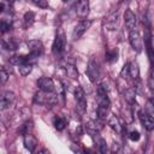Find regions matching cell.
I'll list each match as a JSON object with an SVG mask.
<instances>
[{"instance_id": "2", "label": "cell", "mask_w": 154, "mask_h": 154, "mask_svg": "<svg viewBox=\"0 0 154 154\" xmlns=\"http://www.w3.org/2000/svg\"><path fill=\"white\" fill-rule=\"evenodd\" d=\"M85 72H87V76L89 77V79L91 82H96L100 78V65L94 57L89 59Z\"/></svg>"}, {"instance_id": "33", "label": "cell", "mask_w": 154, "mask_h": 154, "mask_svg": "<svg viewBox=\"0 0 154 154\" xmlns=\"http://www.w3.org/2000/svg\"><path fill=\"white\" fill-rule=\"evenodd\" d=\"M153 103H154V90H153V97H152V100H150Z\"/></svg>"}, {"instance_id": "25", "label": "cell", "mask_w": 154, "mask_h": 154, "mask_svg": "<svg viewBox=\"0 0 154 154\" xmlns=\"http://www.w3.org/2000/svg\"><path fill=\"white\" fill-rule=\"evenodd\" d=\"M117 58H118V51L116 48L106 52V60L108 63H114L117 60Z\"/></svg>"}, {"instance_id": "24", "label": "cell", "mask_w": 154, "mask_h": 154, "mask_svg": "<svg viewBox=\"0 0 154 154\" xmlns=\"http://www.w3.org/2000/svg\"><path fill=\"white\" fill-rule=\"evenodd\" d=\"M23 19H24L25 26H29V25H31V24L35 22V13H34L32 11H28V12H25Z\"/></svg>"}, {"instance_id": "22", "label": "cell", "mask_w": 154, "mask_h": 154, "mask_svg": "<svg viewBox=\"0 0 154 154\" xmlns=\"http://www.w3.org/2000/svg\"><path fill=\"white\" fill-rule=\"evenodd\" d=\"M12 28V19H7L5 17H2L1 22H0V29H1V34H5L7 31H10Z\"/></svg>"}, {"instance_id": "15", "label": "cell", "mask_w": 154, "mask_h": 154, "mask_svg": "<svg viewBox=\"0 0 154 154\" xmlns=\"http://www.w3.org/2000/svg\"><path fill=\"white\" fill-rule=\"evenodd\" d=\"M128 73L134 81H138L140 78V67L136 61H130L128 64Z\"/></svg>"}, {"instance_id": "11", "label": "cell", "mask_w": 154, "mask_h": 154, "mask_svg": "<svg viewBox=\"0 0 154 154\" xmlns=\"http://www.w3.org/2000/svg\"><path fill=\"white\" fill-rule=\"evenodd\" d=\"M37 87L40 90H43V91H54V89H55V84H54L53 79L49 77L38 78L37 79Z\"/></svg>"}, {"instance_id": "21", "label": "cell", "mask_w": 154, "mask_h": 154, "mask_svg": "<svg viewBox=\"0 0 154 154\" xmlns=\"http://www.w3.org/2000/svg\"><path fill=\"white\" fill-rule=\"evenodd\" d=\"M32 65H34V64H32V63H29V61H26V63L19 65V66H18L19 73H20L22 76H28V75L31 72V70H32Z\"/></svg>"}, {"instance_id": "9", "label": "cell", "mask_w": 154, "mask_h": 154, "mask_svg": "<svg viewBox=\"0 0 154 154\" xmlns=\"http://www.w3.org/2000/svg\"><path fill=\"white\" fill-rule=\"evenodd\" d=\"M28 48H29V54L38 58L43 53V45L40 40H30L28 41Z\"/></svg>"}, {"instance_id": "4", "label": "cell", "mask_w": 154, "mask_h": 154, "mask_svg": "<svg viewBox=\"0 0 154 154\" xmlns=\"http://www.w3.org/2000/svg\"><path fill=\"white\" fill-rule=\"evenodd\" d=\"M118 25H119V12L118 11H113L108 16L105 17V19H103V28L105 29L113 31V30H117Z\"/></svg>"}, {"instance_id": "29", "label": "cell", "mask_w": 154, "mask_h": 154, "mask_svg": "<svg viewBox=\"0 0 154 154\" xmlns=\"http://www.w3.org/2000/svg\"><path fill=\"white\" fill-rule=\"evenodd\" d=\"M32 1H34L35 5H37V6H40V7H46V6H47L46 0H32Z\"/></svg>"}, {"instance_id": "7", "label": "cell", "mask_w": 154, "mask_h": 154, "mask_svg": "<svg viewBox=\"0 0 154 154\" xmlns=\"http://www.w3.org/2000/svg\"><path fill=\"white\" fill-rule=\"evenodd\" d=\"M91 19H82L79 23H77V25L75 26L73 31H72V38L77 40L81 36H83V34L91 26Z\"/></svg>"}, {"instance_id": "12", "label": "cell", "mask_w": 154, "mask_h": 154, "mask_svg": "<svg viewBox=\"0 0 154 154\" xmlns=\"http://www.w3.org/2000/svg\"><path fill=\"white\" fill-rule=\"evenodd\" d=\"M124 22H125V26L128 28L129 31L131 30H135L136 28V23H137V18L135 16V13L131 11V10H125V13H124Z\"/></svg>"}, {"instance_id": "31", "label": "cell", "mask_w": 154, "mask_h": 154, "mask_svg": "<svg viewBox=\"0 0 154 154\" xmlns=\"http://www.w3.org/2000/svg\"><path fill=\"white\" fill-rule=\"evenodd\" d=\"M150 48H152V52L154 54V36L150 37Z\"/></svg>"}, {"instance_id": "3", "label": "cell", "mask_w": 154, "mask_h": 154, "mask_svg": "<svg viewBox=\"0 0 154 154\" xmlns=\"http://www.w3.org/2000/svg\"><path fill=\"white\" fill-rule=\"evenodd\" d=\"M129 42L132 47V49L137 53H141L142 52V48H143V38L141 36V34L137 31V30H131L129 32Z\"/></svg>"}, {"instance_id": "28", "label": "cell", "mask_w": 154, "mask_h": 154, "mask_svg": "<svg viewBox=\"0 0 154 154\" xmlns=\"http://www.w3.org/2000/svg\"><path fill=\"white\" fill-rule=\"evenodd\" d=\"M140 137H141V135H140L138 131H131V132L129 134V138H130L131 141H138Z\"/></svg>"}, {"instance_id": "19", "label": "cell", "mask_w": 154, "mask_h": 154, "mask_svg": "<svg viewBox=\"0 0 154 154\" xmlns=\"http://www.w3.org/2000/svg\"><path fill=\"white\" fill-rule=\"evenodd\" d=\"M124 97L128 101V103H130V105L136 103V90H135V88L126 89L125 93H124Z\"/></svg>"}, {"instance_id": "18", "label": "cell", "mask_w": 154, "mask_h": 154, "mask_svg": "<svg viewBox=\"0 0 154 154\" xmlns=\"http://www.w3.org/2000/svg\"><path fill=\"white\" fill-rule=\"evenodd\" d=\"M1 45H2V48L4 49H7V51H16L18 48V42L13 37L7 38V40L4 38L2 42H1Z\"/></svg>"}, {"instance_id": "1", "label": "cell", "mask_w": 154, "mask_h": 154, "mask_svg": "<svg viewBox=\"0 0 154 154\" xmlns=\"http://www.w3.org/2000/svg\"><path fill=\"white\" fill-rule=\"evenodd\" d=\"M34 101H35V103L45 105L47 107H52V106H54V105L58 103V94H55L54 91H43V90H40V91H37L35 94Z\"/></svg>"}, {"instance_id": "32", "label": "cell", "mask_w": 154, "mask_h": 154, "mask_svg": "<svg viewBox=\"0 0 154 154\" xmlns=\"http://www.w3.org/2000/svg\"><path fill=\"white\" fill-rule=\"evenodd\" d=\"M5 1H6V2H8V4H11V5H12V4H13V2H14V1H16V0H5Z\"/></svg>"}, {"instance_id": "10", "label": "cell", "mask_w": 154, "mask_h": 154, "mask_svg": "<svg viewBox=\"0 0 154 154\" xmlns=\"http://www.w3.org/2000/svg\"><path fill=\"white\" fill-rule=\"evenodd\" d=\"M138 117H140V122H141L142 126L146 130H148V131L154 130V117H152L149 113L143 112V111H141L138 113Z\"/></svg>"}, {"instance_id": "30", "label": "cell", "mask_w": 154, "mask_h": 154, "mask_svg": "<svg viewBox=\"0 0 154 154\" xmlns=\"http://www.w3.org/2000/svg\"><path fill=\"white\" fill-rule=\"evenodd\" d=\"M112 152H120V144L118 142H114L113 146H112Z\"/></svg>"}, {"instance_id": "5", "label": "cell", "mask_w": 154, "mask_h": 154, "mask_svg": "<svg viewBox=\"0 0 154 154\" xmlns=\"http://www.w3.org/2000/svg\"><path fill=\"white\" fill-rule=\"evenodd\" d=\"M65 43H66V40H65V34L59 30L55 35V38H54V42H53V46H52V52L54 55H59L63 53L64 48H65Z\"/></svg>"}, {"instance_id": "26", "label": "cell", "mask_w": 154, "mask_h": 154, "mask_svg": "<svg viewBox=\"0 0 154 154\" xmlns=\"http://www.w3.org/2000/svg\"><path fill=\"white\" fill-rule=\"evenodd\" d=\"M148 88L153 91L154 90V67L150 69L149 76H148Z\"/></svg>"}, {"instance_id": "27", "label": "cell", "mask_w": 154, "mask_h": 154, "mask_svg": "<svg viewBox=\"0 0 154 154\" xmlns=\"http://www.w3.org/2000/svg\"><path fill=\"white\" fill-rule=\"evenodd\" d=\"M8 76H10V72H7L6 69H5V66H2L1 67V84H5L6 83V81L8 79Z\"/></svg>"}, {"instance_id": "16", "label": "cell", "mask_w": 154, "mask_h": 154, "mask_svg": "<svg viewBox=\"0 0 154 154\" xmlns=\"http://www.w3.org/2000/svg\"><path fill=\"white\" fill-rule=\"evenodd\" d=\"M63 67H64V70H65L67 77H70L71 79H77V77H78V70H77V67H76L73 64H71V63H65V64L63 65Z\"/></svg>"}, {"instance_id": "6", "label": "cell", "mask_w": 154, "mask_h": 154, "mask_svg": "<svg viewBox=\"0 0 154 154\" xmlns=\"http://www.w3.org/2000/svg\"><path fill=\"white\" fill-rule=\"evenodd\" d=\"M75 100H76V105H77L78 111L81 113L85 112V109H87V99H85V93H84L82 87H76V89H75Z\"/></svg>"}, {"instance_id": "17", "label": "cell", "mask_w": 154, "mask_h": 154, "mask_svg": "<svg viewBox=\"0 0 154 154\" xmlns=\"http://www.w3.org/2000/svg\"><path fill=\"white\" fill-rule=\"evenodd\" d=\"M108 125H109L111 129H113L117 134H120V132L123 131V124L120 123L119 118L116 117V116H112V117L109 118V120H108Z\"/></svg>"}, {"instance_id": "23", "label": "cell", "mask_w": 154, "mask_h": 154, "mask_svg": "<svg viewBox=\"0 0 154 154\" xmlns=\"http://www.w3.org/2000/svg\"><path fill=\"white\" fill-rule=\"evenodd\" d=\"M31 130H32V122H30V120H26L25 123H23L22 125H20V128H19V134L20 135H26V134H30L31 132Z\"/></svg>"}, {"instance_id": "13", "label": "cell", "mask_w": 154, "mask_h": 154, "mask_svg": "<svg viewBox=\"0 0 154 154\" xmlns=\"http://www.w3.org/2000/svg\"><path fill=\"white\" fill-rule=\"evenodd\" d=\"M76 13L81 18H85L89 13V0H77Z\"/></svg>"}, {"instance_id": "20", "label": "cell", "mask_w": 154, "mask_h": 154, "mask_svg": "<svg viewBox=\"0 0 154 154\" xmlns=\"http://www.w3.org/2000/svg\"><path fill=\"white\" fill-rule=\"evenodd\" d=\"M53 125L58 131H63L66 128V119L60 116H55L53 119Z\"/></svg>"}, {"instance_id": "34", "label": "cell", "mask_w": 154, "mask_h": 154, "mask_svg": "<svg viewBox=\"0 0 154 154\" xmlns=\"http://www.w3.org/2000/svg\"><path fill=\"white\" fill-rule=\"evenodd\" d=\"M64 1H67V0H64Z\"/></svg>"}, {"instance_id": "8", "label": "cell", "mask_w": 154, "mask_h": 154, "mask_svg": "<svg viewBox=\"0 0 154 154\" xmlns=\"http://www.w3.org/2000/svg\"><path fill=\"white\" fill-rule=\"evenodd\" d=\"M14 99H16V95L13 91H10V90L2 91L1 97H0V109L5 111V109L10 108L12 106V103L14 102Z\"/></svg>"}, {"instance_id": "14", "label": "cell", "mask_w": 154, "mask_h": 154, "mask_svg": "<svg viewBox=\"0 0 154 154\" xmlns=\"http://www.w3.org/2000/svg\"><path fill=\"white\" fill-rule=\"evenodd\" d=\"M23 142H24V147H25L29 152H34L35 148H36L37 144H38L36 137H35L34 135H31V132L23 136Z\"/></svg>"}]
</instances>
